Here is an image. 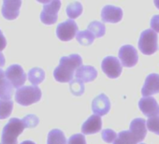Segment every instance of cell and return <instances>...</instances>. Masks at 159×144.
<instances>
[{
    "instance_id": "cell-1",
    "label": "cell",
    "mask_w": 159,
    "mask_h": 144,
    "mask_svg": "<svg viewBox=\"0 0 159 144\" xmlns=\"http://www.w3.org/2000/svg\"><path fill=\"white\" fill-rule=\"evenodd\" d=\"M82 64L83 59L77 53L61 57L59 65L53 71L54 79L59 83H70L75 76V70L82 66Z\"/></svg>"
},
{
    "instance_id": "cell-2",
    "label": "cell",
    "mask_w": 159,
    "mask_h": 144,
    "mask_svg": "<svg viewBox=\"0 0 159 144\" xmlns=\"http://www.w3.org/2000/svg\"><path fill=\"white\" fill-rule=\"evenodd\" d=\"M26 128L23 119L11 118L2 131V144H18V137Z\"/></svg>"
},
{
    "instance_id": "cell-3",
    "label": "cell",
    "mask_w": 159,
    "mask_h": 144,
    "mask_svg": "<svg viewBox=\"0 0 159 144\" xmlns=\"http://www.w3.org/2000/svg\"><path fill=\"white\" fill-rule=\"evenodd\" d=\"M41 98V91L38 86H23L15 92V101L21 106H30Z\"/></svg>"
},
{
    "instance_id": "cell-4",
    "label": "cell",
    "mask_w": 159,
    "mask_h": 144,
    "mask_svg": "<svg viewBox=\"0 0 159 144\" xmlns=\"http://www.w3.org/2000/svg\"><path fill=\"white\" fill-rule=\"evenodd\" d=\"M139 49L143 54L146 55H151L157 51V35L153 30L147 29L140 34Z\"/></svg>"
},
{
    "instance_id": "cell-5",
    "label": "cell",
    "mask_w": 159,
    "mask_h": 144,
    "mask_svg": "<svg viewBox=\"0 0 159 144\" xmlns=\"http://www.w3.org/2000/svg\"><path fill=\"white\" fill-rule=\"evenodd\" d=\"M43 3V10L40 13V21L47 25H53L57 22L58 11L61 8V2L55 1H39Z\"/></svg>"
},
{
    "instance_id": "cell-6",
    "label": "cell",
    "mask_w": 159,
    "mask_h": 144,
    "mask_svg": "<svg viewBox=\"0 0 159 144\" xmlns=\"http://www.w3.org/2000/svg\"><path fill=\"white\" fill-rule=\"evenodd\" d=\"M5 74L10 83L16 89L23 87L27 78V75L25 73L23 67L20 65H10L5 71Z\"/></svg>"
},
{
    "instance_id": "cell-7",
    "label": "cell",
    "mask_w": 159,
    "mask_h": 144,
    "mask_svg": "<svg viewBox=\"0 0 159 144\" xmlns=\"http://www.w3.org/2000/svg\"><path fill=\"white\" fill-rule=\"evenodd\" d=\"M79 27L73 20H66L57 25L56 35L62 41H69L79 33Z\"/></svg>"
},
{
    "instance_id": "cell-8",
    "label": "cell",
    "mask_w": 159,
    "mask_h": 144,
    "mask_svg": "<svg viewBox=\"0 0 159 144\" xmlns=\"http://www.w3.org/2000/svg\"><path fill=\"white\" fill-rule=\"evenodd\" d=\"M101 67L104 73L111 79L118 78L122 73V65L120 61L114 56H107L103 59Z\"/></svg>"
},
{
    "instance_id": "cell-9",
    "label": "cell",
    "mask_w": 159,
    "mask_h": 144,
    "mask_svg": "<svg viewBox=\"0 0 159 144\" xmlns=\"http://www.w3.org/2000/svg\"><path fill=\"white\" fill-rule=\"evenodd\" d=\"M119 58L124 66L132 67L136 65L139 61V55L137 50L131 45H124L119 50Z\"/></svg>"
},
{
    "instance_id": "cell-10",
    "label": "cell",
    "mask_w": 159,
    "mask_h": 144,
    "mask_svg": "<svg viewBox=\"0 0 159 144\" xmlns=\"http://www.w3.org/2000/svg\"><path fill=\"white\" fill-rule=\"evenodd\" d=\"M139 107L142 113L148 118H152L159 114V105L152 97H142L139 102Z\"/></svg>"
},
{
    "instance_id": "cell-11",
    "label": "cell",
    "mask_w": 159,
    "mask_h": 144,
    "mask_svg": "<svg viewBox=\"0 0 159 144\" xmlns=\"http://www.w3.org/2000/svg\"><path fill=\"white\" fill-rule=\"evenodd\" d=\"M129 132L134 137L136 141L141 142L147 134V127H146V121L142 118H136L130 123Z\"/></svg>"
},
{
    "instance_id": "cell-12",
    "label": "cell",
    "mask_w": 159,
    "mask_h": 144,
    "mask_svg": "<svg viewBox=\"0 0 159 144\" xmlns=\"http://www.w3.org/2000/svg\"><path fill=\"white\" fill-rule=\"evenodd\" d=\"M111 110V102L108 97L105 94H100L96 97L92 102V110L96 115L104 116Z\"/></svg>"
},
{
    "instance_id": "cell-13",
    "label": "cell",
    "mask_w": 159,
    "mask_h": 144,
    "mask_svg": "<svg viewBox=\"0 0 159 144\" xmlns=\"http://www.w3.org/2000/svg\"><path fill=\"white\" fill-rule=\"evenodd\" d=\"M122 18H123V11L118 7L112 5H107L102 9L101 19L104 23L116 24L120 22Z\"/></svg>"
},
{
    "instance_id": "cell-14",
    "label": "cell",
    "mask_w": 159,
    "mask_h": 144,
    "mask_svg": "<svg viewBox=\"0 0 159 144\" xmlns=\"http://www.w3.org/2000/svg\"><path fill=\"white\" fill-rule=\"evenodd\" d=\"M22 6V1L19 0H6L2 6V15L7 20H15L20 13V8Z\"/></svg>"
},
{
    "instance_id": "cell-15",
    "label": "cell",
    "mask_w": 159,
    "mask_h": 144,
    "mask_svg": "<svg viewBox=\"0 0 159 144\" xmlns=\"http://www.w3.org/2000/svg\"><path fill=\"white\" fill-rule=\"evenodd\" d=\"M159 93V75L152 73L147 76L141 89V94L144 97H151Z\"/></svg>"
},
{
    "instance_id": "cell-16",
    "label": "cell",
    "mask_w": 159,
    "mask_h": 144,
    "mask_svg": "<svg viewBox=\"0 0 159 144\" xmlns=\"http://www.w3.org/2000/svg\"><path fill=\"white\" fill-rule=\"evenodd\" d=\"M102 128V120L98 115H91L82 125V132L84 135L95 134Z\"/></svg>"
},
{
    "instance_id": "cell-17",
    "label": "cell",
    "mask_w": 159,
    "mask_h": 144,
    "mask_svg": "<svg viewBox=\"0 0 159 144\" xmlns=\"http://www.w3.org/2000/svg\"><path fill=\"white\" fill-rule=\"evenodd\" d=\"M76 79L81 80L84 83H90L96 80L98 77V71L92 65H82L75 72Z\"/></svg>"
},
{
    "instance_id": "cell-18",
    "label": "cell",
    "mask_w": 159,
    "mask_h": 144,
    "mask_svg": "<svg viewBox=\"0 0 159 144\" xmlns=\"http://www.w3.org/2000/svg\"><path fill=\"white\" fill-rule=\"evenodd\" d=\"M14 93V87L6 78L5 72L0 68V99H11Z\"/></svg>"
},
{
    "instance_id": "cell-19",
    "label": "cell",
    "mask_w": 159,
    "mask_h": 144,
    "mask_svg": "<svg viewBox=\"0 0 159 144\" xmlns=\"http://www.w3.org/2000/svg\"><path fill=\"white\" fill-rule=\"evenodd\" d=\"M27 78L33 85L37 86L38 84L41 83L44 81L45 72L42 68L34 67V68H31L29 70L28 74H27Z\"/></svg>"
},
{
    "instance_id": "cell-20",
    "label": "cell",
    "mask_w": 159,
    "mask_h": 144,
    "mask_svg": "<svg viewBox=\"0 0 159 144\" xmlns=\"http://www.w3.org/2000/svg\"><path fill=\"white\" fill-rule=\"evenodd\" d=\"M66 138L60 129H52L48 134L47 144H66Z\"/></svg>"
},
{
    "instance_id": "cell-21",
    "label": "cell",
    "mask_w": 159,
    "mask_h": 144,
    "mask_svg": "<svg viewBox=\"0 0 159 144\" xmlns=\"http://www.w3.org/2000/svg\"><path fill=\"white\" fill-rule=\"evenodd\" d=\"M76 38L78 40V42L83 45V46H89L91 45L94 40H95V36L87 29V30H84V31H80L77 36Z\"/></svg>"
},
{
    "instance_id": "cell-22",
    "label": "cell",
    "mask_w": 159,
    "mask_h": 144,
    "mask_svg": "<svg viewBox=\"0 0 159 144\" xmlns=\"http://www.w3.org/2000/svg\"><path fill=\"white\" fill-rule=\"evenodd\" d=\"M13 110V101L11 99H0V119L8 118Z\"/></svg>"
},
{
    "instance_id": "cell-23",
    "label": "cell",
    "mask_w": 159,
    "mask_h": 144,
    "mask_svg": "<svg viewBox=\"0 0 159 144\" xmlns=\"http://www.w3.org/2000/svg\"><path fill=\"white\" fill-rule=\"evenodd\" d=\"M88 30L97 38H100L103 37L105 35L106 32V27L105 25L102 24L101 22H98V21H94L91 22L88 25Z\"/></svg>"
},
{
    "instance_id": "cell-24",
    "label": "cell",
    "mask_w": 159,
    "mask_h": 144,
    "mask_svg": "<svg viewBox=\"0 0 159 144\" xmlns=\"http://www.w3.org/2000/svg\"><path fill=\"white\" fill-rule=\"evenodd\" d=\"M83 13V5L80 2H72L66 7V14L70 19H76Z\"/></svg>"
},
{
    "instance_id": "cell-25",
    "label": "cell",
    "mask_w": 159,
    "mask_h": 144,
    "mask_svg": "<svg viewBox=\"0 0 159 144\" xmlns=\"http://www.w3.org/2000/svg\"><path fill=\"white\" fill-rule=\"evenodd\" d=\"M138 142L134 138V137L131 135V133L128 131H121L113 142V144H137Z\"/></svg>"
},
{
    "instance_id": "cell-26",
    "label": "cell",
    "mask_w": 159,
    "mask_h": 144,
    "mask_svg": "<svg viewBox=\"0 0 159 144\" xmlns=\"http://www.w3.org/2000/svg\"><path fill=\"white\" fill-rule=\"evenodd\" d=\"M69 88H70V92L72 93V95L74 96H82L84 93L85 87H84V82H82L79 79H75L72 80L69 83Z\"/></svg>"
},
{
    "instance_id": "cell-27",
    "label": "cell",
    "mask_w": 159,
    "mask_h": 144,
    "mask_svg": "<svg viewBox=\"0 0 159 144\" xmlns=\"http://www.w3.org/2000/svg\"><path fill=\"white\" fill-rule=\"evenodd\" d=\"M146 125H147V128L156 134V135H159V114L152 117V118H149L147 121H146Z\"/></svg>"
},
{
    "instance_id": "cell-28",
    "label": "cell",
    "mask_w": 159,
    "mask_h": 144,
    "mask_svg": "<svg viewBox=\"0 0 159 144\" xmlns=\"http://www.w3.org/2000/svg\"><path fill=\"white\" fill-rule=\"evenodd\" d=\"M101 136H102V138L105 142L107 143H113L115 141V139L117 138L118 135L111 129H109V128H106L104 130H102L101 132Z\"/></svg>"
},
{
    "instance_id": "cell-29",
    "label": "cell",
    "mask_w": 159,
    "mask_h": 144,
    "mask_svg": "<svg viewBox=\"0 0 159 144\" xmlns=\"http://www.w3.org/2000/svg\"><path fill=\"white\" fill-rule=\"evenodd\" d=\"M23 121L26 126V128H33V127H36L39 123V119L34 115V114H28L26 115L25 117L23 118Z\"/></svg>"
},
{
    "instance_id": "cell-30",
    "label": "cell",
    "mask_w": 159,
    "mask_h": 144,
    "mask_svg": "<svg viewBox=\"0 0 159 144\" xmlns=\"http://www.w3.org/2000/svg\"><path fill=\"white\" fill-rule=\"evenodd\" d=\"M67 144H86L85 137L83 134H75L69 137Z\"/></svg>"
},
{
    "instance_id": "cell-31",
    "label": "cell",
    "mask_w": 159,
    "mask_h": 144,
    "mask_svg": "<svg viewBox=\"0 0 159 144\" xmlns=\"http://www.w3.org/2000/svg\"><path fill=\"white\" fill-rule=\"evenodd\" d=\"M151 28L155 33H159V15H154L151 19Z\"/></svg>"
},
{
    "instance_id": "cell-32",
    "label": "cell",
    "mask_w": 159,
    "mask_h": 144,
    "mask_svg": "<svg viewBox=\"0 0 159 144\" xmlns=\"http://www.w3.org/2000/svg\"><path fill=\"white\" fill-rule=\"evenodd\" d=\"M7 46V40H6V38L5 36L3 35L2 31L0 30V52L3 51Z\"/></svg>"
},
{
    "instance_id": "cell-33",
    "label": "cell",
    "mask_w": 159,
    "mask_h": 144,
    "mask_svg": "<svg viewBox=\"0 0 159 144\" xmlns=\"http://www.w3.org/2000/svg\"><path fill=\"white\" fill-rule=\"evenodd\" d=\"M5 62H6V60H5V56L3 55V53L0 52V67H2V66L5 65Z\"/></svg>"
},
{
    "instance_id": "cell-34",
    "label": "cell",
    "mask_w": 159,
    "mask_h": 144,
    "mask_svg": "<svg viewBox=\"0 0 159 144\" xmlns=\"http://www.w3.org/2000/svg\"><path fill=\"white\" fill-rule=\"evenodd\" d=\"M20 144H36V143L33 142V141H31V140H25V141H23V142L20 143Z\"/></svg>"
},
{
    "instance_id": "cell-35",
    "label": "cell",
    "mask_w": 159,
    "mask_h": 144,
    "mask_svg": "<svg viewBox=\"0 0 159 144\" xmlns=\"http://www.w3.org/2000/svg\"><path fill=\"white\" fill-rule=\"evenodd\" d=\"M154 5L156 6V8H157V9H159V1H157V0H155V1H154Z\"/></svg>"
},
{
    "instance_id": "cell-36",
    "label": "cell",
    "mask_w": 159,
    "mask_h": 144,
    "mask_svg": "<svg viewBox=\"0 0 159 144\" xmlns=\"http://www.w3.org/2000/svg\"><path fill=\"white\" fill-rule=\"evenodd\" d=\"M139 144H144V143H139Z\"/></svg>"
}]
</instances>
